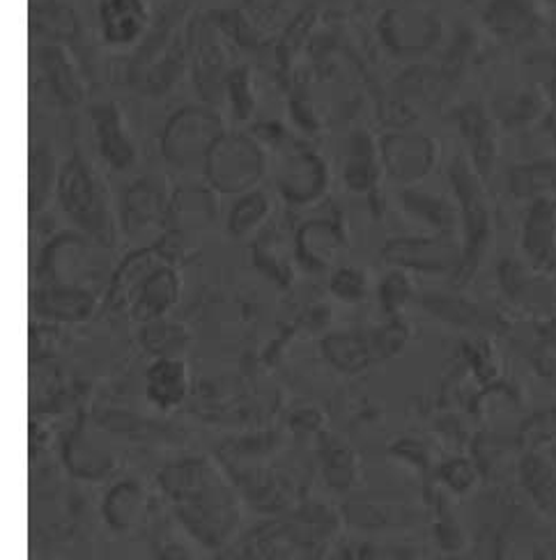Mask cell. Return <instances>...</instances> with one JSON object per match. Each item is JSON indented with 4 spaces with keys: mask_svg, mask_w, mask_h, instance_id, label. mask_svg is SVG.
<instances>
[{
    "mask_svg": "<svg viewBox=\"0 0 556 560\" xmlns=\"http://www.w3.org/2000/svg\"><path fill=\"white\" fill-rule=\"evenodd\" d=\"M288 140L276 166V189L290 205L317 202L329 189L327 161L313 148L304 143L288 145Z\"/></svg>",
    "mask_w": 556,
    "mask_h": 560,
    "instance_id": "52a82bcc",
    "label": "cell"
},
{
    "mask_svg": "<svg viewBox=\"0 0 556 560\" xmlns=\"http://www.w3.org/2000/svg\"><path fill=\"white\" fill-rule=\"evenodd\" d=\"M207 186L221 196H244L267 175V152L256 136L225 131L202 166Z\"/></svg>",
    "mask_w": 556,
    "mask_h": 560,
    "instance_id": "3957f363",
    "label": "cell"
},
{
    "mask_svg": "<svg viewBox=\"0 0 556 560\" xmlns=\"http://www.w3.org/2000/svg\"><path fill=\"white\" fill-rule=\"evenodd\" d=\"M457 125L462 136H465V140L470 143L476 173L480 177L490 175L495 166L497 145H495V127H493V120L488 118V113H485L480 106H465L457 113Z\"/></svg>",
    "mask_w": 556,
    "mask_h": 560,
    "instance_id": "603a6c76",
    "label": "cell"
},
{
    "mask_svg": "<svg viewBox=\"0 0 556 560\" xmlns=\"http://www.w3.org/2000/svg\"><path fill=\"white\" fill-rule=\"evenodd\" d=\"M225 133L221 115L212 106H182L164 122L159 152L177 171L202 168L207 154Z\"/></svg>",
    "mask_w": 556,
    "mask_h": 560,
    "instance_id": "277c9868",
    "label": "cell"
},
{
    "mask_svg": "<svg viewBox=\"0 0 556 560\" xmlns=\"http://www.w3.org/2000/svg\"><path fill=\"white\" fill-rule=\"evenodd\" d=\"M37 62L46 83L65 106H81L85 100V83L81 79L74 58L69 56L62 42H44L37 49Z\"/></svg>",
    "mask_w": 556,
    "mask_h": 560,
    "instance_id": "9a60e30c",
    "label": "cell"
},
{
    "mask_svg": "<svg viewBox=\"0 0 556 560\" xmlns=\"http://www.w3.org/2000/svg\"><path fill=\"white\" fill-rule=\"evenodd\" d=\"M56 194L65 214L72 219L90 240H95L100 246L108 248L115 244L118 225H115L111 212L104 182L81 152H74L60 166Z\"/></svg>",
    "mask_w": 556,
    "mask_h": 560,
    "instance_id": "7a4b0ae2",
    "label": "cell"
},
{
    "mask_svg": "<svg viewBox=\"0 0 556 560\" xmlns=\"http://www.w3.org/2000/svg\"><path fill=\"white\" fill-rule=\"evenodd\" d=\"M329 290L340 301H361L366 296L368 283H366L363 271L352 269V267H340L334 271V276L329 280Z\"/></svg>",
    "mask_w": 556,
    "mask_h": 560,
    "instance_id": "e575fe53",
    "label": "cell"
},
{
    "mask_svg": "<svg viewBox=\"0 0 556 560\" xmlns=\"http://www.w3.org/2000/svg\"><path fill=\"white\" fill-rule=\"evenodd\" d=\"M210 16L221 33L235 37V42H240L242 46H248V49L251 46H256V33H253L248 19L242 12L223 10V12H215Z\"/></svg>",
    "mask_w": 556,
    "mask_h": 560,
    "instance_id": "d590c367",
    "label": "cell"
},
{
    "mask_svg": "<svg viewBox=\"0 0 556 560\" xmlns=\"http://www.w3.org/2000/svg\"><path fill=\"white\" fill-rule=\"evenodd\" d=\"M449 175H451L455 198L462 209V217H465L462 221H465L467 246H465V255H462V262H465L467 271H472V267L480 260V253L490 237L488 198H485L480 175L462 156H457L451 163Z\"/></svg>",
    "mask_w": 556,
    "mask_h": 560,
    "instance_id": "ba28073f",
    "label": "cell"
},
{
    "mask_svg": "<svg viewBox=\"0 0 556 560\" xmlns=\"http://www.w3.org/2000/svg\"><path fill=\"white\" fill-rule=\"evenodd\" d=\"M384 258L403 269L416 271H444L453 267L455 253L444 237H421V240H391L382 248Z\"/></svg>",
    "mask_w": 556,
    "mask_h": 560,
    "instance_id": "e0dca14e",
    "label": "cell"
},
{
    "mask_svg": "<svg viewBox=\"0 0 556 560\" xmlns=\"http://www.w3.org/2000/svg\"><path fill=\"white\" fill-rule=\"evenodd\" d=\"M345 248L343 225L334 219H311L299 225L294 253L299 262L313 273L327 271Z\"/></svg>",
    "mask_w": 556,
    "mask_h": 560,
    "instance_id": "8fae6325",
    "label": "cell"
},
{
    "mask_svg": "<svg viewBox=\"0 0 556 560\" xmlns=\"http://www.w3.org/2000/svg\"><path fill=\"white\" fill-rule=\"evenodd\" d=\"M182 278L171 260H164L159 267H154L148 278L138 288L134 301H131V315L138 322H152L164 317L179 299Z\"/></svg>",
    "mask_w": 556,
    "mask_h": 560,
    "instance_id": "5bb4252c",
    "label": "cell"
},
{
    "mask_svg": "<svg viewBox=\"0 0 556 560\" xmlns=\"http://www.w3.org/2000/svg\"><path fill=\"white\" fill-rule=\"evenodd\" d=\"M269 212L271 202L265 191L253 189L244 196H238L233 209H230L228 214V232L233 237H246L267 221Z\"/></svg>",
    "mask_w": 556,
    "mask_h": 560,
    "instance_id": "484cf974",
    "label": "cell"
},
{
    "mask_svg": "<svg viewBox=\"0 0 556 560\" xmlns=\"http://www.w3.org/2000/svg\"><path fill=\"white\" fill-rule=\"evenodd\" d=\"M378 294L384 313L391 317H398V313L405 308V303L412 299V280L403 269H393L382 278Z\"/></svg>",
    "mask_w": 556,
    "mask_h": 560,
    "instance_id": "836d02e7",
    "label": "cell"
},
{
    "mask_svg": "<svg viewBox=\"0 0 556 560\" xmlns=\"http://www.w3.org/2000/svg\"><path fill=\"white\" fill-rule=\"evenodd\" d=\"M138 505H141V492H138V487L131 482L118 485L108 494L104 505L108 524L113 528H127L136 517Z\"/></svg>",
    "mask_w": 556,
    "mask_h": 560,
    "instance_id": "d6a6232c",
    "label": "cell"
},
{
    "mask_svg": "<svg viewBox=\"0 0 556 560\" xmlns=\"http://www.w3.org/2000/svg\"><path fill=\"white\" fill-rule=\"evenodd\" d=\"M290 115H292V120L297 122L299 129H304L309 133H315L320 129V120H317V115H315V108H313V104L309 102V97L304 95V92H299V90L292 92V97H290Z\"/></svg>",
    "mask_w": 556,
    "mask_h": 560,
    "instance_id": "8d00e7d4",
    "label": "cell"
},
{
    "mask_svg": "<svg viewBox=\"0 0 556 560\" xmlns=\"http://www.w3.org/2000/svg\"><path fill=\"white\" fill-rule=\"evenodd\" d=\"M33 31L37 35H46V42H62L77 33L74 12L58 3H35L33 5Z\"/></svg>",
    "mask_w": 556,
    "mask_h": 560,
    "instance_id": "f1b7e54d",
    "label": "cell"
},
{
    "mask_svg": "<svg viewBox=\"0 0 556 560\" xmlns=\"http://www.w3.org/2000/svg\"><path fill=\"white\" fill-rule=\"evenodd\" d=\"M225 97L240 122L251 120L253 110H256V92H253V74L248 65L230 67L225 79Z\"/></svg>",
    "mask_w": 556,
    "mask_h": 560,
    "instance_id": "f546056e",
    "label": "cell"
},
{
    "mask_svg": "<svg viewBox=\"0 0 556 560\" xmlns=\"http://www.w3.org/2000/svg\"><path fill=\"white\" fill-rule=\"evenodd\" d=\"M322 352L327 354V359L336 368L347 372L361 370L370 361L378 359L373 336H363V334H332L324 338Z\"/></svg>",
    "mask_w": 556,
    "mask_h": 560,
    "instance_id": "cb8c5ba5",
    "label": "cell"
},
{
    "mask_svg": "<svg viewBox=\"0 0 556 560\" xmlns=\"http://www.w3.org/2000/svg\"><path fill=\"white\" fill-rule=\"evenodd\" d=\"M401 198H403V205L409 214L428 221L437 230H447L451 225L453 212H451V205L447 200L435 198L424 191H414V189H405L401 194Z\"/></svg>",
    "mask_w": 556,
    "mask_h": 560,
    "instance_id": "4dcf8cb0",
    "label": "cell"
},
{
    "mask_svg": "<svg viewBox=\"0 0 556 560\" xmlns=\"http://www.w3.org/2000/svg\"><path fill=\"white\" fill-rule=\"evenodd\" d=\"M378 37L391 56H424L442 37V21L421 5H391L378 19Z\"/></svg>",
    "mask_w": 556,
    "mask_h": 560,
    "instance_id": "5b68a950",
    "label": "cell"
},
{
    "mask_svg": "<svg viewBox=\"0 0 556 560\" xmlns=\"http://www.w3.org/2000/svg\"><path fill=\"white\" fill-rule=\"evenodd\" d=\"M189 393V370L179 357H159L146 372V395L159 409H175Z\"/></svg>",
    "mask_w": 556,
    "mask_h": 560,
    "instance_id": "44dd1931",
    "label": "cell"
},
{
    "mask_svg": "<svg viewBox=\"0 0 556 560\" xmlns=\"http://www.w3.org/2000/svg\"><path fill=\"white\" fill-rule=\"evenodd\" d=\"M382 175L380 161V143L373 133L366 129H357L347 138L345 161H343V182L352 194L366 196L378 189Z\"/></svg>",
    "mask_w": 556,
    "mask_h": 560,
    "instance_id": "4fadbf2b",
    "label": "cell"
},
{
    "mask_svg": "<svg viewBox=\"0 0 556 560\" xmlns=\"http://www.w3.org/2000/svg\"><path fill=\"white\" fill-rule=\"evenodd\" d=\"M485 26L506 44H522L534 37L541 16L531 0H490L485 8Z\"/></svg>",
    "mask_w": 556,
    "mask_h": 560,
    "instance_id": "d6986e66",
    "label": "cell"
},
{
    "mask_svg": "<svg viewBox=\"0 0 556 560\" xmlns=\"http://www.w3.org/2000/svg\"><path fill=\"white\" fill-rule=\"evenodd\" d=\"M150 10L146 0H102L100 26L111 46H129L146 35Z\"/></svg>",
    "mask_w": 556,
    "mask_h": 560,
    "instance_id": "ac0fdd59",
    "label": "cell"
},
{
    "mask_svg": "<svg viewBox=\"0 0 556 560\" xmlns=\"http://www.w3.org/2000/svg\"><path fill=\"white\" fill-rule=\"evenodd\" d=\"M177 517L205 547H221L233 535L240 510L223 476L210 459H187L159 476Z\"/></svg>",
    "mask_w": 556,
    "mask_h": 560,
    "instance_id": "6da1fadb",
    "label": "cell"
},
{
    "mask_svg": "<svg viewBox=\"0 0 556 560\" xmlns=\"http://www.w3.org/2000/svg\"><path fill=\"white\" fill-rule=\"evenodd\" d=\"M161 560H187V558H184V556H179V553H175V551H171V553H166L164 558H161Z\"/></svg>",
    "mask_w": 556,
    "mask_h": 560,
    "instance_id": "f35d334b",
    "label": "cell"
},
{
    "mask_svg": "<svg viewBox=\"0 0 556 560\" xmlns=\"http://www.w3.org/2000/svg\"><path fill=\"white\" fill-rule=\"evenodd\" d=\"M317 23V8L315 5H309L301 10L292 21L290 26L286 28L283 37L278 39V46H276V60H278V67L283 69V74L290 72L292 62L297 60V56L301 54V49H304L313 28Z\"/></svg>",
    "mask_w": 556,
    "mask_h": 560,
    "instance_id": "4316f807",
    "label": "cell"
},
{
    "mask_svg": "<svg viewBox=\"0 0 556 560\" xmlns=\"http://www.w3.org/2000/svg\"><path fill=\"white\" fill-rule=\"evenodd\" d=\"M92 127L102 159L113 171H129L136 159V145L125 127V118L115 102H102L92 108Z\"/></svg>",
    "mask_w": 556,
    "mask_h": 560,
    "instance_id": "7c38bea8",
    "label": "cell"
},
{
    "mask_svg": "<svg viewBox=\"0 0 556 560\" xmlns=\"http://www.w3.org/2000/svg\"><path fill=\"white\" fill-rule=\"evenodd\" d=\"M97 294L90 288L42 285L35 292V308L56 322H83L97 311Z\"/></svg>",
    "mask_w": 556,
    "mask_h": 560,
    "instance_id": "7402d4cb",
    "label": "cell"
},
{
    "mask_svg": "<svg viewBox=\"0 0 556 560\" xmlns=\"http://www.w3.org/2000/svg\"><path fill=\"white\" fill-rule=\"evenodd\" d=\"M437 140L424 131L393 129L380 138L382 173L401 186L426 179L437 166Z\"/></svg>",
    "mask_w": 556,
    "mask_h": 560,
    "instance_id": "8992f818",
    "label": "cell"
},
{
    "mask_svg": "<svg viewBox=\"0 0 556 560\" xmlns=\"http://www.w3.org/2000/svg\"><path fill=\"white\" fill-rule=\"evenodd\" d=\"M192 39V74L198 95L207 104H219L225 97V79L230 67L225 65V51L219 42V28L212 16H198L189 26Z\"/></svg>",
    "mask_w": 556,
    "mask_h": 560,
    "instance_id": "9c48e42d",
    "label": "cell"
},
{
    "mask_svg": "<svg viewBox=\"0 0 556 560\" xmlns=\"http://www.w3.org/2000/svg\"><path fill=\"white\" fill-rule=\"evenodd\" d=\"M58 175L54 152L37 143L31 150V212L37 217L49 202L54 189H58Z\"/></svg>",
    "mask_w": 556,
    "mask_h": 560,
    "instance_id": "d4e9b609",
    "label": "cell"
},
{
    "mask_svg": "<svg viewBox=\"0 0 556 560\" xmlns=\"http://www.w3.org/2000/svg\"><path fill=\"white\" fill-rule=\"evenodd\" d=\"M217 191L210 186H179L169 205V232L187 237L194 230L210 225L217 219Z\"/></svg>",
    "mask_w": 556,
    "mask_h": 560,
    "instance_id": "2e32d148",
    "label": "cell"
},
{
    "mask_svg": "<svg viewBox=\"0 0 556 560\" xmlns=\"http://www.w3.org/2000/svg\"><path fill=\"white\" fill-rule=\"evenodd\" d=\"M278 3H281V0H251L253 10H256L258 14H274Z\"/></svg>",
    "mask_w": 556,
    "mask_h": 560,
    "instance_id": "74e56055",
    "label": "cell"
},
{
    "mask_svg": "<svg viewBox=\"0 0 556 560\" xmlns=\"http://www.w3.org/2000/svg\"><path fill=\"white\" fill-rule=\"evenodd\" d=\"M192 336L177 322L152 319L143 326V345L157 357H179L189 347Z\"/></svg>",
    "mask_w": 556,
    "mask_h": 560,
    "instance_id": "83f0119b",
    "label": "cell"
},
{
    "mask_svg": "<svg viewBox=\"0 0 556 560\" xmlns=\"http://www.w3.org/2000/svg\"><path fill=\"white\" fill-rule=\"evenodd\" d=\"M522 246L536 267L556 262V202L538 198L531 202L522 230Z\"/></svg>",
    "mask_w": 556,
    "mask_h": 560,
    "instance_id": "ffe728a7",
    "label": "cell"
},
{
    "mask_svg": "<svg viewBox=\"0 0 556 560\" xmlns=\"http://www.w3.org/2000/svg\"><path fill=\"white\" fill-rule=\"evenodd\" d=\"M169 205L171 196L159 179L143 177L129 184L120 200V225L125 235L138 240L164 228L169 221Z\"/></svg>",
    "mask_w": 556,
    "mask_h": 560,
    "instance_id": "30bf717a",
    "label": "cell"
},
{
    "mask_svg": "<svg viewBox=\"0 0 556 560\" xmlns=\"http://www.w3.org/2000/svg\"><path fill=\"white\" fill-rule=\"evenodd\" d=\"M253 258H256L258 269H263L267 276H271L278 285H290L292 280V269L290 262L283 255L281 246L274 240V235L265 232V235L253 244Z\"/></svg>",
    "mask_w": 556,
    "mask_h": 560,
    "instance_id": "1f68e13d",
    "label": "cell"
}]
</instances>
